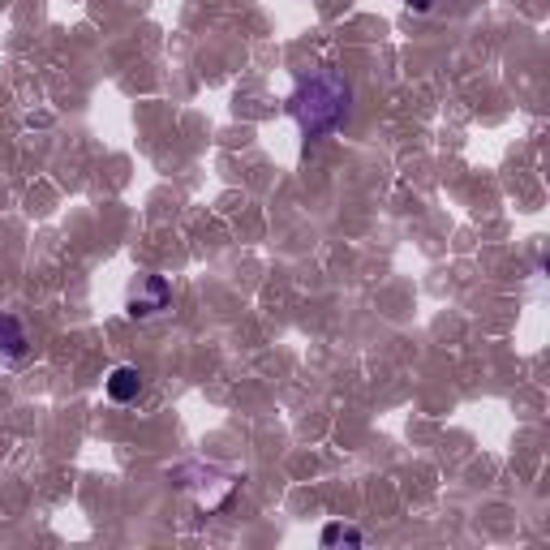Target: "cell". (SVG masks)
I'll return each instance as SVG.
<instances>
[{"label": "cell", "mask_w": 550, "mask_h": 550, "mask_svg": "<svg viewBox=\"0 0 550 550\" xmlns=\"http://www.w3.org/2000/svg\"><path fill=\"white\" fill-rule=\"evenodd\" d=\"M349 104H353V86L336 69H323L314 78H301L297 91L288 95V117L301 125L306 138H327L349 121Z\"/></svg>", "instance_id": "6da1fadb"}, {"label": "cell", "mask_w": 550, "mask_h": 550, "mask_svg": "<svg viewBox=\"0 0 550 550\" xmlns=\"http://www.w3.org/2000/svg\"><path fill=\"white\" fill-rule=\"evenodd\" d=\"M168 301H172V288L164 275H142L138 288L129 293V318H151L159 310H168Z\"/></svg>", "instance_id": "7a4b0ae2"}, {"label": "cell", "mask_w": 550, "mask_h": 550, "mask_svg": "<svg viewBox=\"0 0 550 550\" xmlns=\"http://www.w3.org/2000/svg\"><path fill=\"white\" fill-rule=\"evenodd\" d=\"M26 327H22V318H13V314H0V357L5 361H22L26 357Z\"/></svg>", "instance_id": "3957f363"}, {"label": "cell", "mask_w": 550, "mask_h": 550, "mask_svg": "<svg viewBox=\"0 0 550 550\" xmlns=\"http://www.w3.org/2000/svg\"><path fill=\"white\" fill-rule=\"evenodd\" d=\"M142 396V374L134 366H117L108 374V400H117V404H129V400H138Z\"/></svg>", "instance_id": "277c9868"}, {"label": "cell", "mask_w": 550, "mask_h": 550, "mask_svg": "<svg viewBox=\"0 0 550 550\" xmlns=\"http://www.w3.org/2000/svg\"><path fill=\"white\" fill-rule=\"evenodd\" d=\"M361 546L366 538H361V529H353V525H327L323 529V546Z\"/></svg>", "instance_id": "5b68a950"}, {"label": "cell", "mask_w": 550, "mask_h": 550, "mask_svg": "<svg viewBox=\"0 0 550 550\" xmlns=\"http://www.w3.org/2000/svg\"><path fill=\"white\" fill-rule=\"evenodd\" d=\"M404 5H409L413 13H430V9H434V0H404Z\"/></svg>", "instance_id": "8992f818"}]
</instances>
